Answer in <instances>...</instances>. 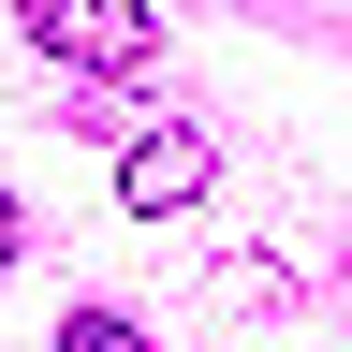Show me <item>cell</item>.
<instances>
[{"label": "cell", "instance_id": "7a4b0ae2", "mask_svg": "<svg viewBox=\"0 0 352 352\" xmlns=\"http://www.w3.org/2000/svg\"><path fill=\"white\" fill-rule=\"evenodd\" d=\"M191 191H206V132H147V147H118V206L162 220V206H191Z\"/></svg>", "mask_w": 352, "mask_h": 352}, {"label": "cell", "instance_id": "277c9868", "mask_svg": "<svg viewBox=\"0 0 352 352\" xmlns=\"http://www.w3.org/2000/svg\"><path fill=\"white\" fill-rule=\"evenodd\" d=\"M15 235H30V220H15V191H0V264H15Z\"/></svg>", "mask_w": 352, "mask_h": 352}, {"label": "cell", "instance_id": "3957f363", "mask_svg": "<svg viewBox=\"0 0 352 352\" xmlns=\"http://www.w3.org/2000/svg\"><path fill=\"white\" fill-rule=\"evenodd\" d=\"M59 352H147V323H118V308H74V323H59Z\"/></svg>", "mask_w": 352, "mask_h": 352}, {"label": "cell", "instance_id": "6da1fadb", "mask_svg": "<svg viewBox=\"0 0 352 352\" xmlns=\"http://www.w3.org/2000/svg\"><path fill=\"white\" fill-rule=\"evenodd\" d=\"M15 30L44 44V59H74V74H147L162 59V15H147V0H15Z\"/></svg>", "mask_w": 352, "mask_h": 352}]
</instances>
